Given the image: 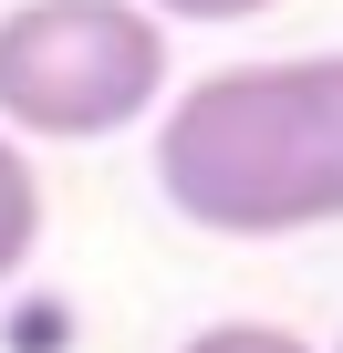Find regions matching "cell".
Listing matches in <instances>:
<instances>
[{
    "label": "cell",
    "instance_id": "cell-5",
    "mask_svg": "<svg viewBox=\"0 0 343 353\" xmlns=\"http://www.w3.org/2000/svg\"><path fill=\"white\" fill-rule=\"evenodd\" d=\"M135 11H146V21H166V32H177V21H198V32H229V21H260V11H281V0H135Z\"/></svg>",
    "mask_w": 343,
    "mask_h": 353
},
{
    "label": "cell",
    "instance_id": "cell-2",
    "mask_svg": "<svg viewBox=\"0 0 343 353\" xmlns=\"http://www.w3.org/2000/svg\"><path fill=\"white\" fill-rule=\"evenodd\" d=\"M166 21L135 0H11L0 11V135L104 145L166 104Z\"/></svg>",
    "mask_w": 343,
    "mask_h": 353
},
{
    "label": "cell",
    "instance_id": "cell-3",
    "mask_svg": "<svg viewBox=\"0 0 343 353\" xmlns=\"http://www.w3.org/2000/svg\"><path fill=\"white\" fill-rule=\"evenodd\" d=\"M32 250H42V176H32V156L11 135H0V281H21Z\"/></svg>",
    "mask_w": 343,
    "mask_h": 353
},
{
    "label": "cell",
    "instance_id": "cell-4",
    "mask_svg": "<svg viewBox=\"0 0 343 353\" xmlns=\"http://www.w3.org/2000/svg\"><path fill=\"white\" fill-rule=\"evenodd\" d=\"M177 353H322V343H302L291 322H198Z\"/></svg>",
    "mask_w": 343,
    "mask_h": 353
},
{
    "label": "cell",
    "instance_id": "cell-1",
    "mask_svg": "<svg viewBox=\"0 0 343 353\" xmlns=\"http://www.w3.org/2000/svg\"><path fill=\"white\" fill-rule=\"evenodd\" d=\"M156 198L208 239L343 229V52L188 73L156 114Z\"/></svg>",
    "mask_w": 343,
    "mask_h": 353
},
{
    "label": "cell",
    "instance_id": "cell-6",
    "mask_svg": "<svg viewBox=\"0 0 343 353\" xmlns=\"http://www.w3.org/2000/svg\"><path fill=\"white\" fill-rule=\"evenodd\" d=\"M333 353H343V343H333Z\"/></svg>",
    "mask_w": 343,
    "mask_h": 353
}]
</instances>
